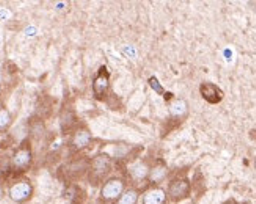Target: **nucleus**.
<instances>
[{"mask_svg": "<svg viewBox=\"0 0 256 204\" xmlns=\"http://www.w3.org/2000/svg\"><path fill=\"white\" fill-rule=\"evenodd\" d=\"M168 194L164 187H148L142 195V204H168Z\"/></svg>", "mask_w": 256, "mask_h": 204, "instance_id": "obj_10", "label": "nucleus"}, {"mask_svg": "<svg viewBox=\"0 0 256 204\" xmlns=\"http://www.w3.org/2000/svg\"><path fill=\"white\" fill-rule=\"evenodd\" d=\"M114 172V158L106 152H99L93 158H90L88 165V180L93 187L102 186Z\"/></svg>", "mask_w": 256, "mask_h": 204, "instance_id": "obj_1", "label": "nucleus"}, {"mask_svg": "<svg viewBox=\"0 0 256 204\" xmlns=\"http://www.w3.org/2000/svg\"><path fill=\"white\" fill-rule=\"evenodd\" d=\"M151 165L146 160H137L128 168V176L134 182H144L148 179Z\"/></svg>", "mask_w": 256, "mask_h": 204, "instance_id": "obj_12", "label": "nucleus"}, {"mask_svg": "<svg viewBox=\"0 0 256 204\" xmlns=\"http://www.w3.org/2000/svg\"><path fill=\"white\" fill-rule=\"evenodd\" d=\"M93 98L99 102L107 100L112 92V76H110L108 68L104 64L98 70L96 76L93 77Z\"/></svg>", "mask_w": 256, "mask_h": 204, "instance_id": "obj_6", "label": "nucleus"}, {"mask_svg": "<svg viewBox=\"0 0 256 204\" xmlns=\"http://www.w3.org/2000/svg\"><path fill=\"white\" fill-rule=\"evenodd\" d=\"M13 124V115L11 112L5 107V106H0V132H5L11 128Z\"/></svg>", "mask_w": 256, "mask_h": 204, "instance_id": "obj_14", "label": "nucleus"}, {"mask_svg": "<svg viewBox=\"0 0 256 204\" xmlns=\"http://www.w3.org/2000/svg\"><path fill=\"white\" fill-rule=\"evenodd\" d=\"M192 180L187 176H176L173 178L168 186H166V194H168V200L173 204H178L181 201H186L192 196Z\"/></svg>", "mask_w": 256, "mask_h": 204, "instance_id": "obj_5", "label": "nucleus"}, {"mask_svg": "<svg viewBox=\"0 0 256 204\" xmlns=\"http://www.w3.org/2000/svg\"><path fill=\"white\" fill-rule=\"evenodd\" d=\"M92 142H93V134L90 132V129L85 126H80L72 132L70 148L72 152H80V151L86 150L88 146L92 144Z\"/></svg>", "mask_w": 256, "mask_h": 204, "instance_id": "obj_8", "label": "nucleus"}, {"mask_svg": "<svg viewBox=\"0 0 256 204\" xmlns=\"http://www.w3.org/2000/svg\"><path fill=\"white\" fill-rule=\"evenodd\" d=\"M35 195V187L27 178H18L8 187V198L16 204H27Z\"/></svg>", "mask_w": 256, "mask_h": 204, "instance_id": "obj_4", "label": "nucleus"}, {"mask_svg": "<svg viewBox=\"0 0 256 204\" xmlns=\"http://www.w3.org/2000/svg\"><path fill=\"white\" fill-rule=\"evenodd\" d=\"M128 190V182L124 178L112 176L99 188L98 204H115Z\"/></svg>", "mask_w": 256, "mask_h": 204, "instance_id": "obj_2", "label": "nucleus"}, {"mask_svg": "<svg viewBox=\"0 0 256 204\" xmlns=\"http://www.w3.org/2000/svg\"><path fill=\"white\" fill-rule=\"evenodd\" d=\"M168 113L170 116L176 121H186L188 113H190V106L188 100L184 98H176L172 100V104L168 106Z\"/></svg>", "mask_w": 256, "mask_h": 204, "instance_id": "obj_11", "label": "nucleus"}, {"mask_svg": "<svg viewBox=\"0 0 256 204\" xmlns=\"http://www.w3.org/2000/svg\"><path fill=\"white\" fill-rule=\"evenodd\" d=\"M254 172H256V158H254Z\"/></svg>", "mask_w": 256, "mask_h": 204, "instance_id": "obj_17", "label": "nucleus"}, {"mask_svg": "<svg viewBox=\"0 0 256 204\" xmlns=\"http://www.w3.org/2000/svg\"><path fill=\"white\" fill-rule=\"evenodd\" d=\"M168 176H170L168 165L165 164V160L159 158V160H156L151 165L146 182H148L150 187H162V184L165 182L166 179H168Z\"/></svg>", "mask_w": 256, "mask_h": 204, "instance_id": "obj_7", "label": "nucleus"}, {"mask_svg": "<svg viewBox=\"0 0 256 204\" xmlns=\"http://www.w3.org/2000/svg\"><path fill=\"white\" fill-rule=\"evenodd\" d=\"M200 94H202V98L208 102V104H212V106L220 104L225 98L224 90L212 82H202L200 84Z\"/></svg>", "mask_w": 256, "mask_h": 204, "instance_id": "obj_9", "label": "nucleus"}, {"mask_svg": "<svg viewBox=\"0 0 256 204\" xmlns=\"http://www.w3.org/2000/svg\"><path fill=\"white\" fill-rule=\"evenodd\" d=\"M220 204H244V202H239V201L234 200V198H230V200H226V201H224V202H220Z\"/></svg>", "mask_w": 256, "mask_h": 204, "instance_id": "obj_16", "label": "nucleus"}, {"mask_svg": "<svg viewBox=\"0 0 256 204\" xmlns=\"http://www.w3.org/2000/svg\"><path fill=\"white\" fill-rule=\"evenodd\" d=\"M156 80H158V78H156V77H151L150 78V85L156 90V92H158V93H162V88H160V85H156Z\"/></svg>", "mask_w": 256, "mask_h": 204, "instance_id": "obj_15", "label": "nucleus"}, {"mask_svg": "<svg viewBox=\"0 0 256 204\" xmlns=\"http://www.w3.org/2000/svg\"><path fill=\"white\" fill-rule=\"evenodd\" d=\"M33 164V148H32V142L30 138H26L18 148L14 150L13 156L10 158V165L11 170L16 173H24L27 170H30Z\"/></svg>", "mask_w": 256, "mask_h": 204, "instance_id": "obj_3", "label": "nucleus"}, {"mask_svg": "<svg viewBox=\"0 0 256 204\" xmlns=\"http://www.w3.org/2000/svg\"><path fill=\"white\" fill-rule=\"evenodd\" d=\"M142 195H143V192L140 188H128L123 196H121L115 204H138V201L142 200Z\"/></svg>", "mask_w": 256, "mask_h": 204, "instance_id": "obj_13", "label": "nucleus"}]
</instances>
